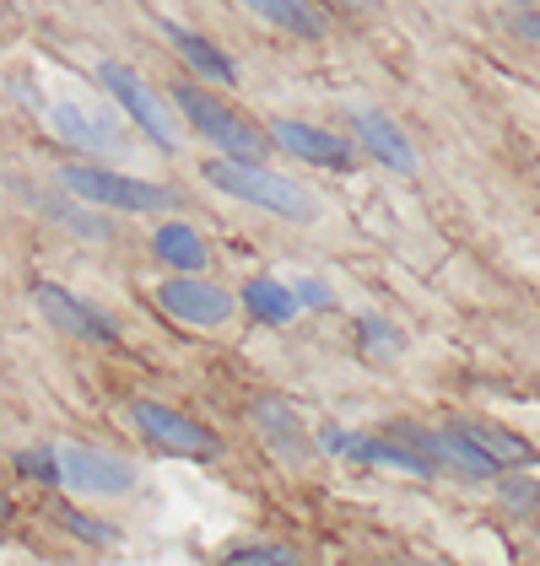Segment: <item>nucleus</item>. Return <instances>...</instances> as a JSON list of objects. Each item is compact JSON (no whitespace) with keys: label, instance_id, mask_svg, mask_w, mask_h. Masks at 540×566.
I'll use <instances>...</instances> for the list:
<instances>
[{"label":"nucleus","instance_id":"14","mask_svg":"<svg viewBox=\"0 0 540 566\" xmlns=\"http://www.w3.org/2000/svg\"><path fill=\"white\" fill-rule=\"evenodd\" d=\"M238 6H249L260 22L292 33V39H324V11L314 0H238Z\"/></svg>","mask_w":540,"mask_h":566},{"label":"nucleus","instance_id":"16","mask_svg":"<svg viewBox=\"0 0 540 566\" xmlns=\"http://www.w3.org/2000/svg\"><path fill=\"white\" fill-rule=\"evenodd\" d=\"M163 33L174 39V49H179V54H184V60H189V65H195V71H200V76H211V82H227V87L238 82V71H232V60H227V54H222V49H217V44H206L200 33H189V28H179L174 17H163Z\"/></svg>","mask_w":540,"mask_h":566},{"label":"nucleus","instance_id":"5","mask_svg":"<svg viewBox=\"0 0 540 566\" xmlns=\"http://www.w3.org/2000/svg\"><path fill=\"white\" fill-rule=\"evenodd\" d=\"M97 82H103V92H108V97H114V103L131 114L135 125H141V135H146L152 146H163V151H174V146H179V130H174L168 108L157 103V92L146 87L135 71H125L120 60H103V65H97Z\"/></svg>","mask_w":540,"mask_h":566},{"label":"nucleus","instance_id":"20","mask_svg":"<svg viewBox=\"0 0 540 566\" xmlns=\"http://www.w3.org/2000/svg\"><path fill=\"white\" fill-rule=\"evenodd\" d=\"M49 513H54L60 523H65V528H71V534L82 539V545H114V539H120V534H114V523L87 518V513H76V507H65V502H60V507L49 502Z\"/></svg>","mask_w":540,"mask_h":566},{"label":"nucleus","instance_id":"11","mask_svg":"<svg viewBox=\"0 0 540 566\" xmlns=\"http://www.w3.org/2000/svg\"><path fill=\"white\" fill-rule=\"evenodd\" d=\"M270 140H276L281 151L303 157V163H319V168H352V163H357V151H352L341 135L314 130V125H303V119H276V125H270Z\"/></svg>","mask_w":540,"mask_h":566},{"label":"nucleus","instance_id":"24","mask_svg":"<svg viewBox=\"0 0 540 566\" xmlns=\"http://www.w3.org/2000/svg\"><path fill=\"white\" fill-rule=\"evenodd\" d=\"M497 491H502V502H508L513 513H530V507L540 502V485H536V480H502Z\"/></svg>","mask_w":540,"mask_h":566},{"label":"nucleus","instance_id":"21","mask_svg":"<svg viewBox=\"0 0 540 566\" xmlns=\"http://www.w3.org/2000/svg\"><path fill=\"white\" fill-rule=\"evenodd\" d=\"M17 475L28 480H44L49 491L65 480V464H60V453L54 448H28V453H17Z\"/></svg>","mask_w":540,"mask_h":566},{"label":"nucleus","instance_id":"25","mask_svg":"<svg viewBox=\"0 0 540 566\" xmlns=\"http://www.w3.org/2000/svg\"><path fill=\"white\" fill-rule=\"evenodd\" d=\"M292 292H298V303H309V307H330V303H335V297H330V286H319V281H298Z\"/></svg>","mask_w":540,"mask_h":566},{"label":"nucleus","instance_id":"4","mask_svg":"<svg viewBox=\"0 0 540 566\" xmlns=\"http://www.w3.org/2000/svg\"><path fill=\"white\" fill-rule=\"evenodd\" d=\"M131 421H135V432L146 437L157 453H174V459H211V453H222V437L211 432L206 421H195V416L174 410V405L135 399Z\"/></svg>","mask_w":540,"mask_h":566},{"label":"nucleus","instance_id":"9","mask_svg":"<svg viewBox=\"0 0 540 566\" xmlns=\"http://www.w3.org/2000/svg\"><path fill=\"white\" fill-rule=\"evenodd\" d=\"M33 303H39V313H44L60 335L103 340V346H114V340H120V329H114V318H108V313L76 303V297H71V292H60V286H33Z\"/></svg>","mask_w":540,"mask_h":566},{"label":"nucleus","instance_id":"3","mask_svg":"<svg viewBox=\"0 0 540 566\" xmlns=\"http://www.w3.org/2000/svg\"><path fill=\"white\" fill-rule=\"evenodd\" d=\"M54 184L87 206H108V211H135V217H152V211H174L179 195L163 189V184H146V178H131V174H114V168H60Z\"/></svg>","mask_w":540,"mask_h":566},{"label":"nucleus","instance_id":"17","mask_svg":"<svg viewBox=\"0 0 540 566\" xmlns=\"http://www.w3.org/2000/svg\"><path fill=\"white\" fill-rule=\"evenodd\" d=\"M459 432L470 437L487 459H497V470H519V464H536V448L519 432H502V427H487V421H459Z\"/></svg>","mask_w":540,"mask_h":566},{"label":"nucleus","instance_id":"15","mask_svg":"<svg viewBox=\"0 0 540 566\" xmlns=\"http://www.w3.org/2000/svg\"><path fill=\"white\" fill-rule=\"evenodd\" d=\"M238 303H243L249 318H260V324H292V318H298V292L281 286V281H270V275H255V281L238 292Z\"/></svg>","mask_w":540,"mask_h":566},{"label":"nucleus","instance_id":"19","mask_svg":"<svg viewBox=\"0 0 540 566\" xmlns=\"http://www.w3.org/2000/svg\"><path fill=\"white\" fill-rule=\"evenodd\" d=\"M28 195H33V189H28ZM33 200H39V195H33ZM39 206H44L54 221H65L76 238H92V243H108V238H114V227H108V221L87 217V211H82V206H71V200H39Z\"/></svg>","mask_w":540,"mask_h":566},{"label":"nucleus","instance_id":"27","mask_svg":"<svg viewBox=\"0 0 540 566\" xmlns=\"http://www.w3.org/2000/svg\"><path fill=\"white\" fill-rule=\"evenodd\" d=\"M330 6H341V11H373L378 0H330Z\"/></svg>","mask_w":540,"mask_h":566},{"label":"nucleus","instance_id":"6","mask_svg":"<svg viewBox=\"0 0 540 566\" xmlns=\"http://www.w3.org/2000/svg\"><path fill=\"white\" fill-rule=\"evenodd\" d=\"M157 307L168 313V318H179V324H195V329H222L227 318H232V297H227L222 286H211V281H200V275H174V281H163L157 286Z\"/></svg>","mask_w":540,"mask_h":566},{"label":"nucleus","instance_id":"13","mask_svg":"<svg viewBox=\"0 0 540 566\" xmlns=\"http://www.w3.org/2000/svg\"><path fill=\"white\" fill-rule=\"evenodd\" d=\"M152 254L168 264V270H184V275H200V270L211 264L206 238H200L189 221H168V227H157V232H152Z\"/></svg>","mask_w":540,"mask_h":566},{"label":"nucleus","instance_id":"7","mask_svg":"<svg viewBox=\"0 0 540 566\" xmlns=\"http://www.w3.org/2000/svg\"><path fill=\"white\" fill-rule=\"evenodd\" d=\"M395 437H401V442H416L438 470H454L459 480H492L497 475V459H487L459 427H444V432H433V427H395Z\"/></svg>","mask_w":540,"mask_h":566},{"label":"nucleus","instance_id":"22","mask_svg":"<svg viewBox=\"0 0 540 566\" xmlns=\"http://www.w3.org/2000/svg\"><path fill=\"white\" fill-rule=\"evenodd\" d=\"M357 335H362V346L367 350H401V329H390L384 318H357Z\"/></svg>","mask_w":540,"mask_h":566},{"label":"nucleus","instance_id":"1","mask_svg":"<svg viewBox=\"0 0 540 566\" xmlns=\"http://www.w3.org/2000/svg\"><path fill=\"white\" fill-rule=\"evenodd\" d=\"M206 184L211 189H222L232 200H243V206H260L270 217H287V221H314V195L303 189V184H292V178L281 174H266L260 163H243V157H211L206 168Z\"/></svg>","mask_w":540,"mask_h":566},{"label":"nucleus","instance_id":"2","mask_svg":"<svg viewBox=\"0 0 540 566\" xmlns=\"http://www.w3.org/2000/svg\"><path fill=\"white\" fill-rule=\"evenodd\" d=\"M174 108H179L184 119L195 125V135L200 140H211L222 157H243V163H266L270 157V130H260V125H249L238 108H227L222 97H211L206 87H195V82H174Z\"/></svg>","mask_w":540,"mask_h":566},{"label":"nucleus","instance_id":"29","mask_svg":"<svg viewBox=\"0 0 540 566\" xmlns=\"http://www.w3.org/2000/svg\"><path fill=\"white\" fill-rule=\"evenodd\" d=\"M513 6H530V0H513Z\"/></svg>","mask_w":540,"mask_h":566},{"label":"nucleus","instance_id":"18","mask_svg":"<svg viewBox=\"0 0 540 566\" xmlns=\"http://www.w3.org/2000/svg\"><path fill=\"white\" fill-rule=\"evenodd\" d=\"M49 119H54V130L65 135V140H76V146H97V140H103V146H120V135L108 130L103 119H82V114H76V108H65V103H60Z\"/></svg>","mask_w":540,"mask_h":566},{"label":"nucleus","instance_id":"28","mask_svg":"<svg viewBox=\"0 0 540 566\" xmlns=\"http://www.w3.org/2000/svg\"><path fill=\"white\" fill-rule=\"evenodd\" d=\"M0 518H6V496H0Z\"/></svg>","mask_w":540,"mask_h":566},{"label":"nucleus","instance_id":"10","mask_svg":"<svg viewBox=\"0 0 540 566\" xmlns=\"http://www.w3.org/2000/svg\"><path fill=\"white\" fill-rule=\"evenodd\" d=\"M352 135H357V146H367V157H378V163L395 168V174L411 178L422 168V157H416V146L405 140V130L390 114H378V108H352Z\"/></svg>","mask_w":540,"mask_h":566},{"label":"nucleus","instance_id":"8","mask_svg":"<svg viewBox=\"0 0 540 566\" xmlns=\"http://www.w3.org/2000/svg\"><path fill=\"white\" fill-rule=\"evenodd\" d=\"M60 464H65V485L71 491H92V496H125L135 485V470L125 459L87 448V442H65L60 448Z\"/></svg>","mask_w":540,"mask_h":566},{"label":"nucleus","instance_id":"26","mask_svg":"<svg viewBox=\"0 0 540 566\" xmlns=\"http://www.w3.org/2000/svg\"><path fill=\"white\" fill-rule=\"evenodd\" d=\"M513 33H519V39H530V44H540V17H536V11L513 17Z\"/></svg>","mask_w":540,"mask_h":566},{"label":"nucleus","instance_id":"12","mask_svg":"<svg viewBox=\"0 0 540 566\" xmlns=\"http://www.w3.org/2000/svg\"><path fill=\"white\" fill-rule=\"evenodd\" d=\"M255 427L270 437V448L281 453V459H309V448H314V437L303 432V421H298V410L287 405V399H255Z\"/></svg>","mask_w":540,"mask_h":566},{"label":"nucleus","instance_id":"23","mask_svg":"<svg viewBox=\"0 0 540 566\" xmlns=\"http://www.w3.org/2000/svg\"><path fill=\"white\" fill-rule=\"evenodd\" d=\"M227 562H276V566H287V562H298V556H292L287 545H232Z\"/></svg>","mask_w":540,"mask_h":566}]
</instances>
